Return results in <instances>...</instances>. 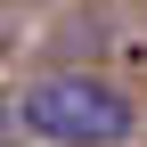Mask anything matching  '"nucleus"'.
Masks as SVG:
<instances>
[{
    "instance_id": "nucleus-1",
    "label": "nucleus",
    "mask_w": 147,
    "mask_h": 147,
    "mask_svg": "<svg viewBox=\"0 0 147 147\" xmlns=\"http://www.w3.org/2000/svg\"><path fill=\"white\" fill-rule=\"evenodd\" d=\"M16 115H25V131H41L57 147H123L139 131V106L123 98L115 82H90V74H49V82H33L25 98H16Z\"/></svg>"
}]
</instances>
